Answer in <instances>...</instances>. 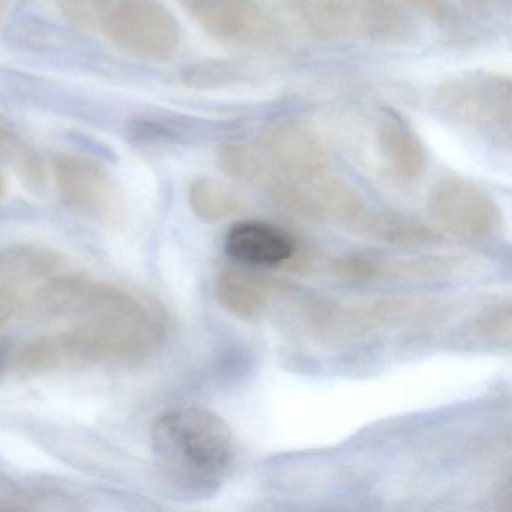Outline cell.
Returning a JSON list of instances; mask_svg holds the SVG:
<instances>
[{"label": "cell", "mask_w": 512, "mask_h": 512, "mask_svg": "<svg viewBox=\"0 0 512 512\" xmlns=\"http://www.w3.org/2000/svg\"><path fill=\"white\" fill-rule=\"evenodd\" d=\"M475 2H487V0H475Z\"/></svg>", "instance_id": "obj_27"}, {"label": "cell", "mask_w": 512, "mask_h": 512, "mask_svg": "<svg viewBox=\"0 0 512 512\" xmlns=\"http://www.w3.org/2000/svg\"><path fill=\"white\" fill-rule=\"evenodd\" d=\"M281 281L245 268H226L215 280V298L224 310L245 320L263 316L281 290Z\"/></svg>", "instance_id": "obj_13"}, {"label": "cell", "mask_w": 512, "mask_h": 512, "mask_svg": "<svg viewBox=\"0 0 512 512\" xmlns=\"http://www.w3.org/2000/svg\"><path fill=\"white\" fill-rule=\"evenodd\" d=\"M5 2H7V0H0V5L5 4Z\"/></svg>", "instance_id": "obj_26"}, {"label": "cell", "mask_w": 512, "mask_h": 512, "mask_svg": "<svg viewBox=\"0 0 512 512\" xmlns=\"http://www.w3.org/2000/svg\"><path fill=\"white\" fill-rule=\"evenodd\" d=\"M101 29L140 58H170L181 43L178 22L160 0H109Z\"/></svg>", "instance_id": "obj_6"}, {"label": "cell", "mask_w": 512, "mask_h": 512, "mask_svg": "<svg viewBox=\"0 0 512 512\" xmlns=\"http://www.w3.org/2000/svg\"><path fill=\"white\" fill-rule=\"evenodd\" d=\"M218 163L224 173L238 181L250 182V184L262 182L263 184L269 176V170L263 158L253 149L241 145V143L224 145L218 154Z\"/></svg>", "instance_id": "obj_19"}, {"label": "cell", "mask_w": 512, "mask_h": 512, "mask_svg": "<svg viewBox=\"0 0 512 512\" xmlns=\"http://www.w3.org/2000/svg\"><path fill=\"white\" fill-rule=\"evenodd\" d=\"M440 109L485 136L509 143L512 128L511 83L496 74L454 77L437 91Z\"/></svg>", "instance_id": "obj_5"}, {"label": "cell", "mask_w": 512, "mask_h": 512, "mask_svg": "<svg viewBox=\"0 0 512 512\" xmlns=\"http://www.w3.org/2000/svg\"><path fill=\"white\" fill-rule=\"evenodd\" d=\"M263 151L281 175L316 176L331 172V154L325 140L304 122L271 125L262 137Z\"/></svg>", "instance_id": "obj_12"}, {"label": "cell", "mask_w": 512, "mask_h": 512, "mask_svg": "<svg viewBox=\"0 0 512 512\" xmlns=\"http://www.w3.org/2000/svg\"><path fill=\"white\" fill-rule=\"evenodd\" d=\"M11 311V299L8 296L0 295V322L7 319Z\"/></svg>", "instance_id": "obj_23"}, {"label": "cell", "mask_w": 512, "mask_h": 512, "mask_svg": "<svg viewBox=\"0 0 512 512\" xmlns=\"http://www.w3.org/2000/svg\"><path fill=\"white\" fill-rule=\"evenodd\" d=\"M62 200L77 214L112 223L122 214V199L110 176L94 161L61 154L53 163Z\"/></svg>", "instance_id": "obj_10"}, {"label": "cell", "mask_w": 512, "mask_h": 512, "mask_svg": "<svg viewBox=\"0 0 512 512\" xmlns=\"http://www.w3.org/2000/svg\"><path fill=\"white\" fill-rule=\"evenodd\" d=\"M428 212L434 223L458 238L485 241L502 227L496 200L467 179L445 176L428 194Z\"/></svg>", "instance_id": "obj_7"}, {"label": "cell", "mask_w": 512, "mask_h": 512, "mask_svg": "<svg viewBox=\"0 0 512 512\" xmlns=\"http://www.w3.org/2000/svg\"><path fill=\"white\" fill-rule=\"evenodd\" d=\"M4 194V176L0 173V197Z\"/></svg>", "instance_id": "obj_25"}, {"label": "cell", "mask_w": 512, "mask_h": 512, "mask_svg": "<svg viewBox=\"0 0 512 512\" xmlns=\"http://www.w3.org/2000/svg\"><path fill=\"white\" fill-rule=\"evenodd\" d=\"M64 19L74 28H101L109 0H56Z\"/></svg>", "instance_id": "obj_20"}, {"label": "cell", "mask_w": 512, "mask_h": 512, "mask_svg": "<svg viewBox=\"0 0 512 512\" xmlns=\"http://www.w3.org/2000/svg\"><path fill=\"white\" fill-rule=\"evenodd\" d=\"M401 2L421 11L425 16L436 17V19H445L448 16V5L445 0H401Z\"/></svg>", "instance_id": "obj_22"}, {"label": "cell", "mask_w": 512, "mask_h": 512, "mask_svg": "<svg viewBox=\"0 0 512 512\" xmlns=\"http://www.w3.org/2000/svg\"><path fill=\"white\" fill-rule=\"evenodd\" d=\"M151 440L164 475L190 493L220 490L235 466L232 428L205 407H173L161 413L152 425Z\"/></svg>", "instance_id": "obj_2"}, {"label": "cell", "mask_w": 512, "mask_h": 512, "mask_svg": "<svg viewBox=\"0 0 512 512\" xmlns=\"http://www.w3.org/2000/svg\"><path fill=\"white\" fill-rule=\"evenodd\" d=\"M230 259L244 268H301V248L292 233L266 221L248 220L230 227L224 239Z\"/></svg>", "instance_id": "obj_11"}, {"label": "cell", "mask_w": 512, "mask_h": 512, "mask_svg": "<svg viewBox=\"0 0 512 512\" xmlns=\"http://www.w3.org/2000/svg\"><path fill=\"white\" fill-rule=\"evenodd\" d=\"M355 32L380 43H403L412 23L397 0H344Z\"/></svg>", "instance_id": "obj_15"}, {"label": "cell", "mask_w": 512, "mask_h": 512, "mask_svg": "<svg viewBox=\"0 0 512 512\" xmlns=\"http://www.w3.org/2000/svg\"><path fill=\"white\" fill-rule=\"evenodd\" d=\"M376 145L383 166L397 181L413 182L424 173L425 151L415 131L398 113L386 110L376 127Z\"/></svg>", "instance_id": "obj_14"}, {"label": "cell", "mask_w": 512, "mask_h": 512, "mask_svg": "<svg viewBox=\"0 0 512 512\" xmlns=\"http://www.w3.org/2000/svg\"><path fill=\"white\" fill-rule=\"evenodd\" d=\"M442 302L421 296L403 298L307 299L298 307L299 322L320 341H350L385 329L430 322L442 316Z\"/></svg>", "instance_id": "obj_3"}, {"label": "cell", "mask_w": 512, "mask_h": 512, "mask_svg": "<svg viewBox=\"0 0 512 512\" xmlns=\"http://www.w3.org/2000/svg\"><path fill=\"white\" fill-rule=\"evenodd\" d=\"M466 257L452 254H416L403 257H334L328 271L334 277L356 283L367 281H434L461 277L470 271Z\"/></svg>", "instance_id": "obj_9"}, {"label": "cell", "mask_w": 512, "mask_h": 512, "mask_svg": "<svg viewBox=\"0 0 512 512\" xmlns=\"http://www.w3.org/2000/svg\"><path fill=\"white\" fill-rule=\"evenodd\" d=\"M197 25L221 43L250 49L280 40L275 20L254 0H179Z\"/></svg>", "instance_id": "obj_8"}, {"label": "cell", "mask_w": 512, "mask_h": 512, "mask_svg": "<svg viewBox=\"0 0 512 512\" xmlns=\"http://www.w3.org/2000/svg\"><path fill=\"white\" fill-rule=\"evenodd\" d=\"M263 184L277 205L310 220L356 227L368 212L358 191L331 172L302 178L269 173Z\"/></svg>", "instance_id": "obj_4"}, {"label": "cell", "mask_w": 512, "mask_h": 512, "mask_svg": "<svg viewBox=\"0 0 512 512\" xmlns=\"http://www.w3.org/2000/svg\"><path fill=\"white\" fill-rule=\"evenodd\" d=\"M302 29L323 41H337L355 32L344 0H281Z\"/></svg>", "instance_id": "obj_16"}, {"label": "cell", "mask_w": 512, "mask_h": 512, "mask_svg": "<svg viewBox=\"0 0 512 512\" xmlns=\"http://www.w3.org/2000/svg\"><path fill=\"white\" fill-rule=\"evenodd\" d=\"M8 349L7 344L0 340V371L4 370L5 364H7Z\"/></svg>", "instance_id": "obj_24"}, {"label": "cell", "mask_w": 512, "mask_h": 512, "mask_svg": "<svg viewBox=\"0 0 512 512\" xmlns=\"http://www.w3.org/2000/svg\"><path fill=\"white\" fill-rule=\"evenodd\" d=\"M188 202L197 217L208 223H221L245 209V200L235 188L214 178H199L191 184Z\"/></svg>", "instance_id": "obj_18"}, {"label": "cell", "mask_w": 512, "mask_h": 512, "mask_svg": "<svg viewBox=\"0 0 512 512\" xmlns=\"http://www.w3.org/2000/svg\"><path fill=\"white\" fill-rule=\"evenodd\" d=\"M76 325L32 341L22 353L31 370H55L71 364L136 361L166 337V317L130 295L104 287L80 311Z\"/></svg>", "instance_id": "obj_1"}, {"label": "cell", "mask_w": 512, "mask_h": 512, "mask_svg": "<svg viewBox=\"0 0 512 512\" xmlns=\"http://www.w3.org/2000/svg\"><path fill=\"white\" fill-rule=\"evenodd\" d=\"M511 305L497 304L482 311L476 320V332L488 340H502L511 334Z\"/></svg>", "instance_id": "obj_21"}, {"label": "cell", "mask_w": 512, "mask_h": 512, "mask_svg": "<svg viewBox=\"0 0 512 512\" xmlns=\"http://www.w3.org/2000/svg\"><path fill=\"white\" fill-rule=\"evenodd\" d=\"M356 232L371 241L398 247H418L440 241V235L433 227L401 215L367 212L356 226Z\"/></svg>", "instance_id": "obj_17"}]
</instances>
